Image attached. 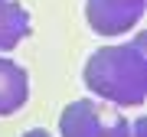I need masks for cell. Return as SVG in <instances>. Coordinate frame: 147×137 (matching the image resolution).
I'll use <instances>...</instances> for the list:
<instances>
[{
    "label": "cell",
    "instance_id": "6da1fadb",
    "mask_svg": "<svg viewBox=\"0 0 147 137\" xmlns=\"http://www.w3.org/2000/svg\"><path fill=\"white\" fill-rule=\"evenodd\" d=\"M82 82L95 98L115 108H141L147 98V33L95 49L85 59Z\"/></svg>",
    "mask_w": 147,
    "mask_h": 137
},
{
    "label": "cell",
    "instance_id": "7a4b0ae2",
    "mask_svg": "<svg viewBox=\"0 0 147 137\" xmlns=\"http://www.w3.org/2000/svg\"><path fill=\"white\" fill-rule=\"evenodd\" d=\"M62 137H131V118H124L115 105L95 98H79L59 114Z\"/></svg>",
    "mask_w": 147,
    "mask_h": 137
},
{
    "label": "cell",
    "instance_id": "3957f363",
    "mask_svg": "<svg viewBox=\"0 0 147 137\" xmlns=\"http://www.w3.org/2000/svg\"><path fill=\"white\" fill-rule=\"evenodd\" d=\"M147 0H85V20L98 36H124L144 16Z\"/></svg>",
    "mask_w": 147,
    "mask_h": 137
},
{
    "label": "cell",
    "instance_id": "277c9868",
    "mask_svg": "<svg viewBox=\"0 0 147 137\" xmlns=\"http://www.w3.org/2000/svg\"><path fill=\"white\" fill-rule=\"evenodd\" d=\"M30 98V75L13 59L0 56V118L16 114Z\"/></svg>",
    "mask_w": 147,
    "mask_h": 137
},
{
    "label": "cell",
    "instance_id": "5b68a950",
    "mask_svg": "<svg viewBox=\"0 0 147 137\" xmlns=\"http://www.w3.org/2000/svg\"><path fill=\"white\" fill-rule=\"evenodd\" d=\"M33 23H30V10L16 0H0V52L16 49L23 39L30 36Z\"/></svg>",
    "mask_w": 147,
    "mask_h": 137
},
{
    "label": "cell",
    "instance_id": "8992f818",
    "mask_svg": "<svg viewBox=\"0 0 147 137\" xmlns=\"http://www.w3.org/2000/svg\"><path fill=\"white\" fill-rule=\"evenodd\" d=\"M131 137H147V118H131Z\"/></svg>",
    "mask_w": 147,
    "mask_h": 137
},
{
    "label": "cell",
    "instance_id": "52a82bcc",
    "mask_svg": "<svg viewBox=\"0 0 147 137\" xmlns=\"http://www.w3.org/2000/svg\"><path fill=\"white\" fill-rule=\"evenodd\" d=\"M23 137H53V134H49V131H42V127H33V131H26Z\"/></svg>",
    "mask_w": 147,
    "mask_h": 137
}]
</instances>
